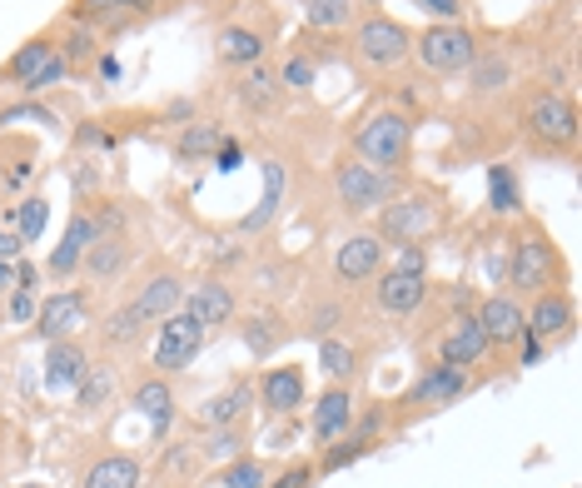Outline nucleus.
<instances>
[{
  "mask_svg": "<svg viewBox=\"0 0 582 488\" xmlns=\"http://www.w3.org/2000/svg\"><path fill=\"white\" fill-rule=\"evenodd\" d=\"M507 294L513 299H533L543 290H562L568 284V260H562L558 239L548 235V225L533 215H517V225L507 229Z\"/></svg>",
  "mask_w": 582,
  "mask_h": 488,
  "instance_id": "1",
  "label": "nucleus"
},
{
  "mask_svg": "<svg viewBox=\"0 0 582 488\" xmlns=\"http://www.w3.org/2000/svg\"><path fill=\"white\" fill-rule=\"evenodd\" d=\"M374 235L384 245H433L448 229L453 205L438 185H409L403 195H393L384 209H374Z\"/></svg>",
  "mask_w": 582,
  "mask_h": 488,
  "instance_id": "2",
  "label": "nucleus"
},
{
  "mask_svg": "<svg viewBox=\"0 0 582 488\" xmlns=\"http://www.w3.org/2000/svg\"><path fill=\"white\" fill-rule=\"evenodd\" d=\"M349 150L354 160L374 164V170H388V174H409L413 164V120L403 115L399 105H374L354 120V130H349Z\"/></svg>",
  "mask_w": 582,
  "mask_h": 488,
  "instance_id": "3",
  "label": "nucleus"
},
{
  "mask_svg": "<svg viewBox=\"0 0 582 488\" xmlns=\"http://www.w3.org/2000/svg\"><path fill=\"white\" fill-rule=\"evenodd\" d=\"M349 60L364 76H393L413 60V31L384 11H364L349 25Z\"/></svg>",
  "mask_w": 582,
  "mask_h": 488,
  "instance_id": "4",
  "label": "nucleus"
},
{
  "mask_svg": "<svg viewBox=\"0 0 582 488\" xmlns=\"http://www.w3.org/2000/svg\"><path fill=\"white\" fill-rule=\"evenodd\" d=\"M329 190H334V205L344 215H374L384 209L393 195L409 190V174H388V170H374L364 160H339L329 170Z\"/></svg>",
  "mask_w": 582,
  "mask_h": 488,
  "instance_id": "5",
  "label": "nucleus"
},
{
  "mask_svg": "<svg viewBox=\"0 0 582 488\" xmlns=\"http://www.w3.org/2000/svg\"><path fill=\"white\" fill-rule=\"evenodd\" d=\"M578 105L568 90H538L523 105V135L538 155H572L578 150Z\"/></svg>",
  "mask_w": 582,
  "mask_h": 488,
  "instance_id": "6",
  "label": "nucleus"
},
{
  "mask_svg": "<svg viewBox=\"0 0 582 488\" xmlns=\"http://www.w3.org/2000/svg\"><path fill=\"white\" fill-rule=\"evenodd\" d=\"M70 80V66L60 60V50H55V35L41 31L31 35V41H21L11 55H5V66H0V86L21 90L25 100L31 95H45V90L65 86Z\"/></svg>",
  "mask_w": 582,
  "mask_h": 488,
  "instance_id": "7",
  "label": "nucleus"
},
{
  "mask_svg": "<svg viewBox=\"0 0 582 488\" xmlns=\"http://www.w3.org/2000/svg\"><path fill=\"white\" fill-rule=\"evenodd\" d=\"M478 379L468 370H453V364H443V359H429L419 374H413V384L403 389V399L393 404V423H409L419 419V413H433V409H453V404L464 399V394H473Z\"/></svg>",
  "mask_w": 582,
  "mask_h": 488,
  "instance_id": "8",
  "label": "nucleus"
},
{
  "mask_svg": "<svg viewBox=\"0 0 582 488\" xmlns=\"http://www.w3.org/2000/svg\"><path fill=\"white\" fill-rule=\"evenodd\" d=\"M478 50H483V41L464 21H433L423 31H413V60L429 76H458V70L473 66Z\"/></svg>",
  "mask_w": 582,
  "mask_h": 488,
  "instance_id": "9",
  "label": "nucleus"
},
{
  "mask_svg": "<svg viewBox=\"0 0 582 488\" xmlns=\"http://www.w3.org/2000/svg\"><path fill=\"white\" fill-rule=\"evenodd\" d=\"M209 344V329H199L184 309H174V315H164L160 325H155V344H150V370L155 374H184L194 364V359L205 354Z\"/></svg>",
  "mask_w": 582,
  "mask_h": 488,
  "instance_id": "10",
  "label": "nucleus"
},
{
  "mask_svg": "<svg viewBox=\"0 0 582 488\" xmlns=\"http://www.w3.org/2000/svg\"><path fill=\"white\" fill-rule=\"evenodd\" d=\"M254 409L264 419H299L309 409V374L304 364H264L254 374Z\"/></svg>",
  "mask_w": 582,
  "mask_h": 488,
  "instance_id": "11",
  "label": "nucleus"
},
{
  "mask_svg": "<svg viewBox=\"0 0 582 488\" xmlns=\"http://www.w3.org/2000/svg\"><path fill=\"white\" fill-rule=\"evenodd\" d=\"M572 329H578V299L572 290H543L533 299H523V334L538 339V344H568Z\"/></svg>",
  "mask_w": 582,
  "mask_h": 488,
  "instance_id": "12",
  "label": "nucleus"
},
{
  "mask_svg": "<svg viewBox=\"0 0 582 488\" xmlns=\"http://www.w3.org/2000/svg\"><path fill=\"white\" fill-rule=\"evenodd\" d=\"M184 315L194 319L199 329H225L235 325L239 315H244V304H239V290L225 280V274H205V280H194L190 290H184V304H180Z\"/></svg>",
  "mask_w": 582,
  "mask_h": 488,
  "instance_id": "13",
  "label": "nucleus"
},
{
  "mask_svg": "<svg viewBox=\"0 0 582 488\" xmlns=\"http://www.w3.org/2000/svg\"><path fill=\"white\" fill-rule=\"evenodd\" d=\"M388 264V245L374 235V229H354L334 245V260H329V274H334L339 290H354V284H368L378 270Z\"/></svg>",
  "mask_w": 582,
  "mask_h": 488,
  "instance_id": "14",
  "label": "nucleus"
},
{
  "mask_svg": "<svg viewBox=\"0 0 582 488\" xmlns=\"http://www.w3.org/2000/svg\"><path fill=\"white\" fill-rule=\"evenodd\" d=\"M429 274L423 270H399V264H384L374 274V309L388 319H413L429 304Z\"/></svg>",
  "mask_w": 582,
  "mask_h": 488,
  "instance_id": "15",
  "label": "nucleus"
},
{
  "mask_svg": "<svg viewBox=\"0 0 582 488\" xmlns=\"http://www.w3.org/2000/svg\"><path fill=\"white\" fill-rule=\"evenodd\" d=\"M184 290H190V280H184V270L180 264H170V260H155L150 270L140 274V284L129 290V304L140 309L150 325H160L164 315H174L184 304Z\"/></svg>",
  "mask_w": 582,
  "mask_h": 488,
  "instance_id": "16",
  "label": "nucleus"
},
{
  "mask_svg": "<svg viewBox=\"0 0 582 488\" xmlns=\"http://www.w3.org/2000/svg\"><path fill=\"white\" fill-rule=\"evenodd\" d=\"M150 11H155V0H70L65 21L85 25V31H95L105 41V35H125L140 21H150Z\"/></svg>",
  "mask_w": 582,
  "mask_h": 488,
  "instance_id": "17",
  "label": "nucleus"
},
{
  "mask_svg": "<svg viewBox=\"0 0 582 488\" xmlns=\"http://www.w3.org/2000/svg\"><path fill=\"white\" fill-rule=\"evenodd\" d=\"M90 325V290H55V294H41V309H35V325L31 334L35 339H70Z\"/></svg>",
  "mask_w": 582,
  "mask_h": 488,
  "instance_id": "18",
  "label": "nucleus"
},
{
  "mask_svg": "<svg viewBox=\"0 0 582 488\" xmlns=\"http://www.w3.org/2000/svg\"><path fill=\"white\" fill-rule=\"evenodd\" d=\"M354 409H358V394L354 384H323L309 404V439L313 449H329L349 434V423H354Z\"/></svg>",
  "mask_w": 582,
  "mask_h": 488,
  "instance_id": "19",
  "label": "nucleus"
},
{
  "mask_svg": "<svg viewBox=\"0 0 582 488\" xmlns=\"http://www.w3.org/2000/svg\"><path fill=\"white\" fill-rule=\"evenodd\" d=\"M129 409L150 419V439H170L174 419H180V394H174V379L170 374H140V379L129 384Z\"/></svg>",
  "mask_w": 582,
  "mask_h": 488,
  "instance_id": "20",
  "label": "nucleus"
},
{
  "mask_svg": "<svg viewBox=\"0 0 582 488\" xmlns=\"http://www.w3.org/2000/svg\"><path fill=\"white\" fill-rule=\"evenodd\" d=\"M100 239V229H95V219H90V205L80 200L76 209H70V219H65V235H60V245L50 250V260L41 264V274H50L55 284H70L80 274V260H85V250Z\"/></svg>",
  "mask_w": 582,
  "mask_h": 488,
  "instance_id": "21",
  "label": "nucleus"
},
{
  "mask_svg": "<svg viewBox=\"0 0 582 488\" xmlns=\"http://www.w3.org/2000/svg\"><path fill=\"white\" fill-rule=\"evenodd\" d=\"M488 354H493V344H488L478 315H473V309H458V315L443 325L438 354H433V359H443V364H453V370H468V374H473L478 364H488Z\"/></svg>",
  "mask_w": 582,
  "mask_h": 488,
  "instance_id": "22",
  "label": "nucleus"
},
{
  "mask_svg": "<svg viewBox=\"0 0 582 488\" xmlns=\"http://www.w3.org/2000/svg\"><path fill=\"white\" fill-rule=\"evenodd\" d=\"M249 413H254V374H239L194 409L190 429H244Z\"/></svg>",
  "mask_w": 582,
  "mask_h": 488,
  "instance_id": "23",
  "label": "nucleus"
},
{
  "mask_svg": "<svg viewBox=\"0 0 582 488\" xmlns=\"http://www.w3.org/2000/svg\"><path fill=\"white\" fill-rule=\"evenodd\" d=\"M235 329H239V344H244V354L254 359V364H270V354H279V349L294 339L289 319H284L279 309H274V304H264V309H249V315H239V319H235Z\"/></svg>",
  "mask_w": 582,
  "mask_h": 488,
  "instance_id": "24",
  "label": "nucleus"
},
{
  "mask_svg": "<svg viewBox=\"0 0 582 488\" xmlns=\"http://www.w3.org/2000/svg\"><path fill=\"white\" fill-rule=\"evenodd\" d=\"M235 100L249 110V115H259V120H270V115H279L284 105H289V90H284V80H279V70L270 66V60H259V66H249V70H239V86H235Z\"/></svg>",
  "mask_w": 582,
  "mask_h": 488,
  "instance_id": "25",
  "label": "nucleus"
},
{
  "mask_svg": "<svg viewBox=\"0 0 582 488\" xmlns=\"http://www.w3.org/2000/svg\"><path fill=\"white\" fill-rule=\"evenodd\" d=\"M85 364H90V344L80 334L50 339V344H45V389L60 394V399H65V394H76Z\"/></svg>",
  "mask_w": 582,
  "mask_h": 488,
  "instance_id": "26",
  "label": "nucleus"
},
{
  "mask_svg": "<svg viewBox=\"0 0 582 488\" xmlns=\"http://www.w3.org/2000/svg\"><path fill=\"white\" fill-rule=\"evenodd\" d=\"M473 315H478V325H483V334L493 349H513L517 339H523V299H513L507 290L483 294Z\"/></svg>",
  "mask_w": 582,
  "mask_h": 488,
  "instance_id": "27",
  "label": "nucleus"
},
{
  "mask_svg": "<svg viewBox=\"0 0 582 488\" xmlns=\"http://www.w3.org/2000/svg\"><path fill=\"white\" fill-rule=\"evenodd\" d=\"M215 55H219V66L249 70V66H259V60H270V35L259 31V25L229 21L215 31Z\"/></svg>",
  "mask_w": 582,
  "mask_h": 488,
  "instance_id": "28",
  "label": "nucleus"
},
{
  "mask_svg": "<svg viewBox=\"0 0 582 488\" xmlns=\"http://www.w3.org/2000/svg\"><path fill=\"white\" fill-rule=\"evenodd\" d=\"M205 449H199V439L184 434V439H164L160 444V458H155V478H160V488H184L194 484V478L205 474Z\"/></svg>",
  "mask_w": 582,
  "mask_h": 488,
  "instance_id": "29",
  "label": "nucleus"
},
{
  "mask_svg": "<svg viewBox=\"0 0 582 488\" xmlns=\"http://www.w3.org/2000/svg\"><path fill=\"white\" fill-rule=\"evenodd\" d=\"M145 484V464L129 449H105L80 468V488H140Z\"/></svg>",
  "mask_w": 582,
  "mask_h": 488,
  "instance_id": "30",
  "label": "nucleus"
},
{
  "mask_svg": "<svg viewBox=\"0 0 582 488\" xmlns=\"http://www.w3.org/2000/svg\"><path fill=\"white\" fill-rule=\"evenodd\" d=\"M129 264H135V239L129 235H100L85 250V260H80V274H85L90 284H115V280H125Z\"/></svg>",
  "mask_w": 582,
  "mask_h": 488,
  "instance_id": "31",
  "label": "nucleus"
},
{
  "mask_svg": "<svg viewBox=\"0 0 582 488\" xmlns=\"http://www.w3.org/2000/svg\"><path fill=\"white\" fill-rule=\"evenodd\" d=\"M115 394H119V370L110 364V354L105 359H95L90 354V364H85V374H80V384H76V413L80 419H95V413H105L110 404H115Z\"/></svg>",
  "mask_w": 582,
  "mask_h": 488,
  "instance_id": "32",
  "label": "nucleus"
},
{
  "mask_svg": "<svg viewBox=\"0 0 582 488\" xmlns=\"http://www.w3.org/2000/svg\"><path fill=\"white\" fill-rule=\"evenodd\" d=\"M364 359H368V349L358 344L349 329L319 339V374H323V384H358V374H364Z\"/></svg>",
  "mask_w": 582,
  "mask_h": 488,
  "instance_id": "33",
  "label": "nucleus"
},
{
  "mask_svg": "<svg viewBox=\"0 0 582 488\" xmlns=\"http://www.w3.org/2000/svg\"><path fill=\"white\" fill-rule=\"evenodd\" d=\"M150 339V319L135 309V304H115L105 319H100V349L105 354H135V349Z\"/></svg>",
  "mask_w": 582,
  "mask_h": 488,
  "instance_id": "34",
  "label": "nucleus"
},
{
  "mask_svg": "<svg viewBox=\"0 0 582 488\" xmlns=\"http://www.w3.org/2000/svg\"><path fill=\"white\" fill-rule=\"evenodd\" d=\"M517 70L513 60H507V50H478L473 66H468V95L473 100H493L503 95V90H513Z\"/></svg>",
  "mask_w": 582,
  "mask_h": 488,
  "instance_id": "35",
  "label": "nucleus"
},
{
  "mask_svg": "<svg viewBox=\"0 0 582 488\" xmlns=\"http://www.w3.org/2000/svg\"><path fill=\"white\" fill-rule=\"evenodd\" d=\"M219 140H225V125H219V120H190V125H180V135H174V160L205 164V160H215Z\"/></svg>",
  "mask_w": 582,
  "mask_h": 488,
  "instance_id": "36",
  "label": "nucleus"
},
{
  "mask_svg": "<svg viewBox=\"0 0 582 488\" xmlns=\"http://www.w3.org/2000/svg\"><path fill=\"white\" fill-rule=\"evenodd\" d=\"M488 215L493 219H517L523 209V180L513 164H488Z\"/></svg>",
  "mask_w": 582,
  "mask_h": 488,
  "instance_id": "37",
  "label": "nucleus"
},
{
  "mask_svg": "<svg viewBox=\"0 0 582 488\" xmlns=\"http://www.w3.org/2000/svg\"><path fill=\"white\" fill-rule=\"evenodd\" d=\"M55 50H60V60L70 66V76L76 70H85V66H95V55H100V35L95 31H85V25H76V21H65L60 15V25H55Z\"/></svg>",
  "mask_w": 582,
  "mask_h": 488,
  "instance_id": "38",
  "label": "nucleus"
},
{
  "mask_svg": "<svg viewBox=\"0 0 582 488\" xmlns=\"http://www.w3.org/2000/svg\"><path fill=\"white\" fill-rule=\"evenodd\" d=\"M349 325V304L339 294H319V299H304V319H299V334H309L313 344Z\"/></svg>",
  "mask_w": 582,
  "mask_h": 488,
  "instance_id": "39",
  "label": "nucleus"
},
{
  "mask_svg": "<svg viewBox=\"0 0 582 488\" xmlns=\"http://www.w3.org/2000/svg\"><path fill=\"white\" fill-rule=\"evenodd\" d=\"M299 15H304V31H319V35H339L358 21V5L354 0H299Z\"/></svg>",
  "mask_w": 582,
  "mask_h": 488,
  "instance_id": "40",
  "label": "nucleus"
},
{
  "mask_svg": "<svg viewBox=\"0 0 582 488\" xmlns=\"http://www.w3.org/2000/svg\"><path fill=\"white\" fill-rule=\"evenodd\" d=\"M279 200H284V164L270 160L264 164V200H259V209H249V215L239 219V235H259V229L279 215Z\"/></svg>",
  "mask_w": 582,
  "mask_h": 488,
  "instance_id": "41",
  "label": "nucleus"
},
{
  "mask_svg": "<svg viewBox=\"0 0 582 488\" xmlns=\"http://www.w3.org/2000/svg\"><path fill=\"white\" fill-rule=\"evenodd\" d=\"M205 449V464H229V458L249 454V429H190Z\"/></svg>",
  "mask_w": 582,
  "mask_h": 488,
  "instance_id": "42",
  "label": "nucleus"
},
{
  "mask_svg": "<svg viewBox=\"0 0 582 488\" xmlns=\"http://www.w3.org/2000/svg\"><path fill=\"white\" fill-rule=\"evenodd\" d=\"M393 429V404H384V399H368V404H358L354 409V423H349V434L354 439H364V444H384V434Z\"/></svg>",
  "mask_w": 582,
  "mask_h": 488,
  "instance_id": "43",
  "label": "nucleus"
},
{
  "mask_svg": "<svg viewBox=\"0 0 582 488\" xmlns=\"http://www.w3.org/2000/svg\"><path fill=\"white\" fill-rule=\"evenodd\" d=\"M45 225H50V200H45V195H25V200H15V209H11V229L21 235V245H35V239L45 235Z\"/></svg>",
  "mask_w": 582,
  "mask_h": 488,
  "instance_id": "44",
  "label": "nucleus"
},
{
  "mask_svg": "<svg viewBox=\"0 0 582 488\" xmlns=\"http://www.w3.org/2000/svg\"><path fill=\"white\" fill-rule=\"evenodd\" d=\"M219 488H270V464L259 454H239L219 464Z\"/></svg>",
  "mask_w": 582,
  "mask_h": 488,
  "instance_id": "45",
  "label": "nucleus"
},
{
  "mask_svg": "<svg viewBox=\"0 0 582 488\" xmlns=\"http://www.w3.org/2000/svg\"><path fill=\"white\" fill-rule=\"evenodd\" d=\"M313 468H319V478H329V474H344L349 464H358L364 454H374V444H364V439H354V434H344L339 444H329V449H313Z\"/></svg>",
  "mask_w": 582,
  "mask_h": 488,
  "instance_id": "46",
  "label": "nucleus"
},
{
  "mask_svg": "<svg viewBox=\"0 0 582 488\" xmlns=\"http://www.w3.org/2000/svg\"><path fill=\"white\" fill-rule=\"evenodd\" d=\"M274 70H279V80H284V90H289V95H309L313 80H319V66H313L304 50H289Z\"/></svg>",
  "mask_w": 582,
  "mask_h": 488,
  "instance_id": "47",
  "label": "nucleus"
},
{
  "mask_svg": "<svg viewBox=\"0 0 582 488\" xmlns=\"http://www.w3.org/2000/svg\"><path fill=\"white\" fill-rule=\"evenodd\" d=\"M15 125H45V130H60V115L35 100H21V105H5L0 110V130H15Z\"/></svg>",
  "mask_w": 582,
  "mask_h": 488,
  "instance_id": "48",
  "label": "nucleus"
},
{
  "mask_svg": "<svg viewBox=\"0 0 582 488\" xmlns=\"http://www.w3.org/2000/svg\"><path fill=\"white\" fill-rule=\"evenodd\" d=\"M5 325L11 329H31L35 325V309H41V290H25V284H15L11 294H5Z\"/></svg>",
  "mask_w": 582,
  "mask_h": 488,
  "instance_id": "49",
  "label": "nucleus"
},
{
  "mask_svg": "<svg viewBox=\"0 0 582 488\" xmlns=\"http://www.w3.org/2000/svg\"><path fill=\"white\" fill-rule=\"evenodd\" d=\"M90 205V200H85ZM90 219H95V229L100 235H129V209H125V200H95L90 205Z\"/></svg>",
  "mask_w": 582,
  "mask_h": 488,
  "instance_id": "50",
  "label": "nucleus"
},
{
  "mask_svg": "<svg viewBox=\"0 0 582 488\" xmlns=\"http://www.w3.org/2000/svg\"><path fill=\"white\" fill-rule=\"evenodd\" d=\"M70 145H76V155H90V150L110 155L119 140H115V130H105V125H100V120H80L76 135H70Z\"/></svg>",
  "mask_w": 582,
  "mask_h": 488,
  "instance_id": "51",
  "label": "nucleus"
},
{
  "mask_svg": "<svg viewBox=\"0 0 582 488\" xmlns=\"http://www.w3.org/2000/svg\"><path fill=\"white\" fill-rule=\"evenodd\" d=\"M65 180H70V190H76L80 200H90L100 190V164L90 160V155H76V160H65Z\"/></svg>",
  "mask_w": 582,
  "mask_h": 488,
  "instance_id": "52",
  "label": "nucleus"
},
{
  "mask_svg": "<svg viewBox=\"0 0 582 488\" xmlns=\"http://www.w3.org/2000/svg\"><path fill=\"white\" fill-rule=\"evenodd\" d=\"M313 484H319V468H313L309 458H294L284 474L270 478V488H313Z\"/></svg>",
  "mask_w": 582,
  "mask_h": 488,
  "instance_id": "53",
  "label": "nucleus"
},
{
  "mask_svg": "<svg viewBox=\"0 0 582 488\" xmlns=\"http://www.w3.org/2000/svg\"><path fill=\"white\" fill-rule=\"evenodd\" d=\"M413 5L433 21H464V0H413Z\"/></svg>",
  "mask_w": 582,
  "mask_h": 488,
  "instance_id": "54",
  "label": "nucleus"
},
{
  "mask_svg": "<svg viewBox=\"0 0 582 488\" xmlns=\"http://www.w3.org/2000/svg\"><path fill=\"white\" fill-rule=\"evenodd\" d=\"M215 164H219V170H239V164H244V145H239L235 135H225L219 150H215Z\"/></svg>",
  "mask_w": 582,
  "mask_h": 488,
  "instance_id": "55",
  "label": "nucleus"
},
{
  "mask_svg": "<svg viewBox=\"0 0 582 488\" xmlns=\"http://www.w3.org/2000/svg\"><path fill=\"white\" fill-rule=\"evenodd\" d=\"M25 254V245H21V235H15L11 225H0V264H11V260H21Z\"/></svg>",
  "mask_w": 582,
  "mask_h": 488,
  "instance_id": "56",
  "label": "nucleus"
},
{
  "mask_svg": "<svg viewBox=\"0 0 582 488\" xmlns=\"http://www.w3.org/2000/svg\"><path fill=\"white\" fill-rule=\"evenodd\" d=\"M95 76L105 80V86H115V80H119V60H115L110 50H100V55H95Z\"/></svg>",
  "mask_w": 582,
  "mask_h": 488,
  "instance_id": "57",
  "label": "nucleus"
},
{
  "mask_svg": "<svg viewBox=\"0 0 582 488\" xmlns=\"http://www.w3.org/2000/svg\"><path fill=\"white\" fill-rule=\"evenodd\" d=\"M164 120H170V125H190V120H194V100H170V105H164Z\"/></svg>",
  "mask_w": 582,
  "mask_h": 488,
  "instance_id": "58",
  "label": "nucleus"
},
{
  "mask_svg": "<svg viewBox=\"0 0 582 488\" xmlns=\"http://www.w3.org/2000/svg\"><path fill=\"white\" fill-rule=\"evenodd\" d=\"M517 344H523V364H538V359L548 354V344H538V339H528V334L517 339Z\"/></svg>",
  "mask_w": 582,
  "mask_h": 488,
  "instance_id": "59",
  "label": "nucleus"
},
{
  "mask_svg": "<svg viewBox=\"0 0 582 488\" xmlns=\"http://www.w3.org/2000/svg\"><path fill=\"white\" fill-rule=\"evenodd\" d=\"M11 290H15V260H11V264H0V299H5Z\"/></svg>",
  "mask_w": 582,
  "mask_h": 488,
  "instance_id": "60",
  "label": "nucleus"
},
{
  "mask_svg": "<svg viewBox=\"0 0 582 488\" xmlns=\"http://www.w3.org/2000/svg\"><path fill=\"white\" fill-rule=\"evenodd\" d=\"M358 11H378V5H384V0H354Z\"/></svg>",
  "mask_w": 582,
  "mask_h": 488,
  "instance_id": "61",
  "label": "nucleus"
},
{
  "mask_svg": "<svg viewBox=\"0 0 582 488\" xmlns=\"http://www.w3.org/2000/svg\"><path fill=\"white\" fill-rule=\"evenodd\" d=\"M0 458H5V423H0Z\"/></svg>",
  "mask_w": 582,
  "mask_h": 488,
  "instance_id": "62",
  "label": "nucleus"
},
{
  "mask_svg": "<svg viewBox=\"0 0 582 488\" xmlns=\"http://www.w3.org/2000/svg\"><path fill=\"white\" fill-rule=\"evenodd\" d=\"M21 488H55V484H21Z\"/></svg>",
  "mask_w": 582,
  "mask_h": 488,
  "instance_id": "63",
  "label": "nucleus"
}]
</instances>
